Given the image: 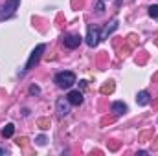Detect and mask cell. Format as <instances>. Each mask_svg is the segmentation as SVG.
Here are the masks:
<instances>
[{
	"instance_id": "cell-1",
	"label": "cell",
	"mask_w": 158,
	"mask_h": 156,
	"mask_svg": "<svg viewBox=\"0 0 158 156\" xmlns=\"http://www.w3.org/2000/svg\"><path fill=\"white\" fill-rule=\"evenodd\" d=\"M19 6H20V0H6L0 6V20H6V18L13 17L15 11L19 9Z\"/></svg>"
},
{
	"instance_id": "cell-2",
	"label": "cell",
	"mask_w": 158,
	"mask_h": 156,
	"mask_svg": "<svg viewBox=\"0 0 158 156\" xmlns=\"http://www.w3.org/2000/svg\"><path fill=\"white\" fill-rule=\"evenodd\" d=\"M55 84L59 86V88H70L74 83H76V74L74 72H59L57 76H55Z\"/></svg>"
},
{
	"instance_id": "cell-3",
	"label": "cell",
	"mask_w": 158,
	"mask_h": 156,
	"mask_svg": "<svg viewBox=\"0 0 158 156\" xmlns=\"http://www.w3.org/2000/svg\"><path fill=\"white\" fill-rule=\"evenodd\" d=\"M46 51V44H37L35 46V50L31 51V55H30V59H28V63H26V66H24V70L20 72V74H24L26 70H31L37 63L40 61V57H42V53Z\"/></svg>"
},
{
	"instance_id": "cell-4",
	"label": "cell",
	"mask_w": 158,
	"mask_h": 156,
	"mask_svg": "<svg viewBox=\"0 0 158 156\" xmlns=\"http://www.w3.org/2000/svg\"><path fill=\"white\" fill-rule=\"evenodd\" d=\"M85 39H86V44H88L90 48L98 46L99 40H101V30H99L98 26H90V28H88V33H86Z\"/></svg>"
},
{
	"instance_id": "cell-5",
	"label": "cell",
	"mask_w": 158,
	"mask_h": 156,
	"mask_svg": "<svg viewBox=\"0 0 158 156\" xmlns=\"http://www.w3.org/2000/svg\"><path fill=\"white\" fill-rule=\"evenodd\" d=\"M55 112L59 117H66L70 114V101L66 97H59L57 103H55Z\"/></svg>"
},
{
	"instance_id": "cell-6",
	"label": "cell",
	"mask_w": 158,
	"mask_h": 156,
	"mask_svg": "<svg viewBox=\"0 0 158 156\" xmlns=\"http://www.w3.org/2000/svg\"><path fill=\"white\" fill-rule=\"evenodd\" d=\"M81 37L79 35H64L63 37V44L66 46V48H70V50H74V48H77L79 44H81Z\"/></svg>"
},
{
	"instance_id": "cell-7",
	"label": "cell",
	"mask_w": 158,
	"mask_h": 156,
	"mask_svg": "<svg viewBox=\"0 0 158 156\" xmlns=\"http://www.w3.org/2000/svg\"><path fill=\"white\" fill-rule=\"evenodd\" d=\"M66 99L70 101V105L79 107V105L83 103V94H81L79 90H70V92H68V96H66Z\"/></svg>"
},
{
	"instance_id": "cell-8",
	"label": "cell",
	"mask_w": 158,
	"mask_h": 156,
	"mask_svg": "<svg viewBox=\"0 0 158 156\" xmlns=\"http://www.w3.org/2000/svg\"><path fill=\"white\" fill-rule=\"evenodd\" d=\"M110 110H112L116 116H123V114L127 112V105H125L123 101H114V103L110 105Z\"/></svg>"
},
{
	"instance_id": "cell-9",
	"label": "cell",
	"mask_w": 158,
	"mask_h": 156,
	"mask_svg": "<svg viewBox=\"0 0 158 156\" xmlns=\"http://www.w3.org/2000/svg\"><path fill=\"white\" fill-rule=\"evenodd\" d=\"M149 101H151V96H149V92H145V90L138 92V96H136V103H138L140 107H145V105H149Z\"/></svg>"
},
{
	"instance_id": "cell-10",
	"label": "cell",
	"mask_w": 158,
	"mask_h": 156,
	"mask_svg": "<svg viewBox=\"0 0 158 156\" xmlns=\"http://www.w3.org/2000/svg\"><path fill=\"white\" fill-rule=\"evenodd\" d=\"M116 28H118V20L114 18V20L110 22V26H107V28L103 30V33H101V39H107V37H109V35H110V33H112Z\"/></svg>"
},
{
	"instance_id": "cell-11",
	"label": "cell",
	"mask_w": 158,
	"mask_h": 156,
	"mask_svg": "<svg viewBox=\"0 0 158 156\" xmlns=\"http://www.w3.org/2000/svg\"><path fill=\"white\" fill-rule=\"evenodd\" d=\"M13 132H15V125H13V123H6V125L2 127V136H4V138H11Z\"/></svg>"
},
{
	"instance_id": "cell-12",
	"label": "cell",
	"mask_w": 158,
	"mask_h": 156,
	"mask_svg": "<svg viewBox=\"0 0 158 156\" xmlns=\"http://www.w3.org/2000/svg\"><path fill=\"white\" fill-rule=\"evenodd\" d=\"M103 11H105V6H103L101 0H98V2H96V13H98V15H103Z\"/></svg>"
},
{
	"instance_id": "cell-13",
	"label": "cell",
	"mask_w": 158,
	"mask_h": 156,
	"mask_svg": "<svg viewBox=\"0 0 158 156\" xmlns=\"http://www.w3.org/2000/svg\"><path fill=\"white\" fill-rule=\"evenodd\" d=\"M149 15H151L153 18H158V4H155V6L149 7Z\"/></svg>"
},
{
	"instance_id": "cell-14",
	"label": "cell",
	"mask_w": 158,
	"mask_h": 156,
	"mask_svg": "<svg viewBox=\"0 0 158 156\" xmlns=\"http://www.w3.org/2000/svg\"><path fill=\"white\" fill-rule=\"evenodd\" d=\"M30 94H31V96H39L40 88L37 86V84H31V86H30Z\"/></svg>"
},
{
	"instance_id": "cell-15",
	"label": "cell",
	"mask_w": 158,
	"mask_h": 156,
	"mask_svg": "<svg viewBox=\"0 0 158 156\" xmlns=\"http://www.w3.org/2000/svg\"><path fill=\"white\" fill-rule=\"evenodd\" d=\"M35 142H37V145H44L46 143V136H37Z\"/></svg>"
},
{
	"instance_id": "cell-16",
	"label": "cell",
	"mask_w": 158,
	"mask_h": 156,
	"mask_svg": "<svg viewBox=\"0 0 158 156\" xmlns=\"http://www.w3.org/2000/svg\"><path fill=\"white\" fill-rule=\"evenodd\" d=\"M7 154V149H4V147H0V156H6Z\"/></svg>"
}]
</instances>
